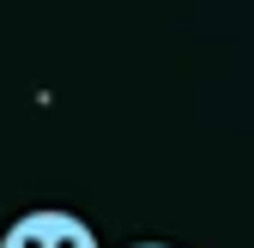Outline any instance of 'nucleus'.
<instances>
[{
	"mask_svg": "<svg viewBox=\"0 0 254 248\" xmlns=\"http://www.w3.org/2000/svg\"><path fill=\"white\" fill-rule=\"evenodd\" d=\"M0 248H97V236H91V224L73 218V212H61V206H37V212H24V218L6 224Z\"/></svg>",
	"mask_w": 254,
	"mask_h": 248,
	"instance_id": "f257e3e1",
	"label": "nucleus"
},
{
	"mask_svg": "<svg viewBox=\"0 0 254 248\" xmlns=\"http://www.w3.org/2000/svg\"><path fill=\"white\" fill-rule=\"evenodd\" d=\"M133 248H170V242H133Z\"/></svg>",
	"mask_w": 254,
	"mask_h": 248,
	"instance_id": "f03ea898",
	"label": "nucleus"
}]
</instances>
